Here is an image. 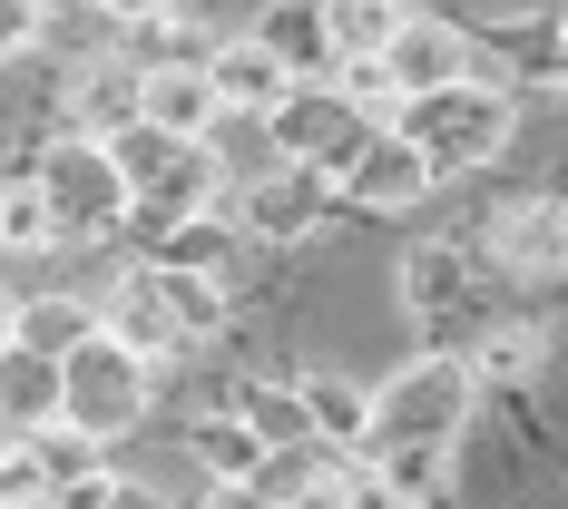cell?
<instances>
[{
	"label": "cell",
	"mask_w": 568,
	"mask_h": 509,
	"mask_svg": "<svg viewBox=\"0 0 568 509\" xmlns=\"http://www.w3.org/2000/svg\"><path fill=\"white\" fill-rule=\"evenodd\" d=\"M0 509H69L59 490H30V500H0Z\"/></svg>",
	"instance_id": "31"
},
{
	"label": "cell",
	"mask_w": 568,
	"mask_h": 509,
	"mask_svg": "<svg viewBox=\"0 0 568 509\" xmlns=\"http://www.w3.org/2000/svg\"><path fill=\"white\" fill-rule=\"evenodd\" d=\"M206 509H294V490H275V480L255 470V480H216V490H206Z\"/></svg>",
	"instance_id": "28"
},
{
	"label": "cell",
	"mask_w": 568,
	"mask_h": 509,
	"mask_svg": "<svg viewBox=\"0 0 568 509\" xmlns=\"http://www.w3.org/2000/svg\"><path fill=\"white\" fill-rule=\"evenodd\" d=\"M393 128L422 147V167L452 186V176L500 167V147L519 138V99L500 89V79H452V89H432V99H402Z\"/></svg>",
	"instance_id": "2"
},
{
	"label": "cell",
	"mask_w": 568,
	"mask_h": 509,
	"mask_svg": "<svg viewBox=\"0 0 568 509\" xmlns=\"http://www.w3.org/2000/svg\"><path fill=\"white\" fill-rule=\"evenodd\" d=\"M40 421H59V363L30 353V343H0V431L20 441Z\"/></svg>",
	"instance_id": "18"
},
{
	"label": "cell",
	"mask_w": 568,
	"mask_h": 509,
	"mask_svg": "<svg viewBox=\"0 0 568 509\" xmlns=\"http://www.w3.org/2000/svg\"><path fill=\"white\" fill-rule=\"evenodd\" d=\"M40 50V0H0V59Z\"/></svg>",
	"instance_id": "29"
},
{
	"label": "cell",
	"mask_w": 568,
	"mask_h": 509,
	"mask_svg": "<svg viewBox=\"0 0 568 509\" xmlns=\"http://www.w3.org/2000/svg\"><path fill=\"white\" fill-rule=\"evenodd\" d=\"M363 138H373V128L334 99V79H324V69H314V79H294L275 109H265V147H275V167H324V176H343V157H353Z\"/></svg>",
	"instance_id": "6"
},
{
	"label": "cell",
	"mask_w": 568,
	"mask_h": 509,
	"mask_svg": "<svg viewBox=\"0 0 568 509\" xmlns=\"http://www.w3.org/2000/svg\"><path fill=\"white\" fill-rule=\"evenodd\" d=\"M442 176L422 167V147L402 138V128H373L353 157H343V176H334V196H353V206H373V216H402V206H422Z\"/></svg>",
	"instance_id": "8"
},
{
	"label": "cell",
	"mask_w": 568,
	"mask_h": 509,
	"mask_svg": "<svg viewBox=\"0 0 568 509\" xmlns=\"http://www.w3.org/2000/svg\"><path fill=\"white\" fill-rule=\"evenodd\" d=\"M109 50H118L109 10H89V0H40V59H59L69 79H89V69H109Z\"/></svg>",
	"instance_id": "16"
},
{
	"label": "cell",
	"mask_w": 568,
	"mask_h": 509,
	"mask_svg": "<svg viewBox=\"0 0 568 509\" xmlns=\"http://www.w3.org/2000/svg\"><path fill=\"white\" fill-rule=\"evenodd\" d=\"M294 401H304V441H314V451H363V383H343V373H304Z\"/></svg>",
	"instance_id": "19"
},
{
	"label": "cell",
	"mask_w": 568,
	"mask_h": 509,
	"mask_svg": "<svg viewBox=\"0 0 568 509\" xmlns=\"http://www.w3.org/2000/svg\"><path fill=\"white\" fill-rule=\"evenodd\" d=\"M89 10H109L118 30H158V20H168L176 0H89Z\"/></svg>",
	"instance_id": "30"
},
{
	"label": "cell",
	"mask_w": 568,
	"mask_h": 509,
	"mask_svg": "<svg viewBox=\"0 0 568 509\" xmlns=\"http://www.w3.org/2000/svg\"><path fill=\"white\" fill-rule=\"evenodd\" d=\"M148 393H158V363H138V353L109 343V334H89L59 363V421H69L79 441H99V451L148 421Z\"/></svg>",
	"instance_id": "3"
},
{
	"label": "cell",
	"mask_w": 568,
	"mask_h": 509,
	"mask_svg": "<svg viewBox=\"0 0 568 509\" xmlns=\"http://www.w3.org/2000/svg\"><path fill=\"white\" fill-rule=\"evenodd\" d=\"M324 206H334V176L324 167H275V176H255V186L235 196V226L265 235V245H294V235L324 226Z\"/></svg>",
	"instance_id": "11"
},
{
	"label": "cell",
	"mask_w": 568,
	"mask_h": 509,
	"mask_svg": "<svg viewBox=\"0 0 568 509\" xmlns=\"http://www.w3.org/2000/svg\"><path fill=\"white\" fill-rule=\"evenodd\" d=\"M324 79H334V99L363 118V128H393V118H402L393 79H383V59H324Z\"/></svg>",
	"instance_id": "24"
},
{
	"label": "cell",
	"mask_w": 568,
	"mask_h": 509,
	"mask_svg": "<svg viewBox=\"0 0 568 509\" xmlns=\"http://www.w3.org/2000/svg\"><path fill=\"white\" fill-rule=\"evenodd\" d=\"M235 421L255 431V451H265V460L304 451V401H294V383H284V393H245V401H235Z\"/></svg>",
	"instance_id": "25"
},
{
	"label": "cell",
	"mask_w": 568,
	"mask_h": 509,
	"mask_svg": "<svg viewBox=\"0 0 568 509\" xmlns=\"http://www.w3.org/2000/svg\"><path fill=\"white\" fill-rule=\"evenodd\" d=\"M59 226H50V206H40V186L30 176H0V255H50Z\"/></svg>",
	"instance_id": "23"
},
{
	"label": "cell",
	"mask_w": 568,
	"mask_h": 509,
	"mask_svg": "<svg viewBox=\"0 0 568 509\" xmlns=\"http://www.w3.org/2000/svg\"><path fill=\"white\" fill-rule=\"evenodd\" d=\"M460 363H470V383H480V393H490V383H500V393H519V383L549 363V334H539L529 314H490L480 334L460 343Z\"/></svg>",
	"instance_id": "15"
},
{
	"label": "cell",
	"mask_w": 568,
	"mask_h": 509,
	"mask_svg": "<svg viewBox=\"0 0 568 509\" xmlns=\"http://www.w3.org/2000/svg\"><path fill=\"white\" fill-rule=\"evenodd\" d=\"M216 186H226V157H216V147H186L158 186H138L128 216H148L158 235H168V226H196V216H216Z\"/></svg>",
	"instance_id": "14"
},
{
	"label": "cell",
	"mask_w": 568,
	"mask_h": 509,
	"mask_svg": "<svg viewBox=\"0 0 568 509\" xmlns=\"http://www.w3.org/2000/svg\"><path fill=\"white\" fill-rule=\"evenodd\" d=\"M490 275H510V284L568 275V196H510L490 216Z\"/></svg>",
	"instance_id": "7"
},
{
	"label": "cell",
	"mask_w": 568,
	"mask_h": 509,
	"mask_svg": "<svg viewBox=\"0 0 568 509\" xmlns=\"http://www.w3.org/2000/svg\"><path fill=\"white\" fill-rule=\"evenodd\" d=\"M89 334H99V304H79V294H20V324H10V343H30V353L69 363Z\"/></svg>",
	"instance_id": "21"
},
{
	"label": "cell",
	"mask_w": 568,
	"mask_h": 509,
	"mask_svg": "<svg viewBox=\"0 0 568 509\" xmlns=\"http://www.w3.org/2000/svg\"><path fill=\"white\" fill-rule=\"evenodd\" d=\"M470 401H480L470 363H460L452 343H432V353H412L402 373L363 383V451H393V441H442V451H452L460 431H470Z\"/></svg>",
	"instance_id": "1"
},
{
	"label": "cell",
	"mask_w": 568,
	"mask_h": 509,
	"mask_svg": "<svg viewBox=\"0 0 568 509\" xmlns=\"http://www.w3.org/2000/svg\"><path fill=\"white\" fill-rule=\"evenodd\" d=\"M383 79H393V99H432V89H452V79H480V69H470V30L412 10L393 40H383Z\"/></svg>",
	"instance_id": "9"
},
{
	"label": "cell",
	"mask_w": 568,
	"mask_h": 509,
	"mask_svg": "<svg viewBox=\"0 0 568 509\" xmlns=\"http://www.w3.org/2000/svg\"><path fill=\"white\" fill-rule=\"evenodd\" d=\"M402 20H412V0H324L314 10V30H324V59H383Z\"/></svg>",
	"instance_id": "20"
},
{
	"label": "cell",
	"mask_w": 568,
	"mask_h": 509,
	"mask_svg": "<svg viewBox=\"0 0 568 509\" xmlns=\"http://www.w3.org/2000/svg\"><path fill=\"white\" fill-rule=\"evenodd\" d=\"M402 304H412L422 334H442L460 353V343L490 324V255H480L470 235H432V245H412V255H402Z\"/></svg>",
	"instance_id": "4"
},
{
	"label": "cell",
	"mask_w": 568,
	"mask_h": 509,
	"mask_svg": "<svg viewBox=\"0 0 568 509\" xmlns=\"http://www.w3.org/2000/svg\"><path fill=\"white\" fill-rule=\"evenodd\" d=\"M99 334L128 343L138 363H168V353H186V334H176L168 294H158V265H128V275L109 284V304H99Z\"/></svg>",
	"instance_id": "13"
},
{
	"label": "cell",
	"mask_w": 568,
	"mask_h": 509,
	"mask_svg": "<svg viewBox=\"0 0 568 509\" xmlns=\"http://www.w3.org/2000/svg\"><path fill=\"white\" fill-rule=\"evenodd\" d=\"M353 460L373 470V490L393 509H432L452 490V451H442V441H393V451H353Z\"/></svg>",
	"instance_id": "17"
},
{
	"label": "cell",
	"mask_w": 568,
	"mask_h": 509,
	"mask_svg": "<svg viewBox=\"0 0 568 509\" xmlns=\"http://www.w3.org/2000/svg\"><path fill=\"white\" fill-rule=\"evenodd\" d=\"M206 89H216L226 118H265L284 89H294V69H284V50L265 40V30H235V40L206 50Z\"/></svg>",
	"instance_id": "12"
},
{
	"label": "cell",
	"mask_w": 568,
	"mask_h": 509,
	"mask_svg": "<svg viewBox=\"0 0 568 509\" xmlns=\"http://www.w3.org/2000/svg\"><path fill=\"white\" fill-rule=\"evenodd\" d=\"M138 118L168 128V138H186V147H216L226 109H216V89H206V59H158V69H138Z\"/></svg>",
	"instance_id": "10"
},
{
	"label": "cell",
	"mask_w": 568,
	"mask_h": 509,
	"mask_svg": "<svg viewBox=\"0 0 568 509\" xmlns=\"http://www.w3.org/2000/svg\"><path fill=\"white\" fill-rule=\"evenodd\" d=\"M10 324H20V294H0V343H10Z\"/></svg>",
	"instance_id": "33"
},
{
	"label": "cell",
	"mask_w": 568,
	"mask_h": 509,
	"mask_svg": "<svg viewBox=\"0 0 568 509\" xmlns=\"http://www.w3.org/2000/svg\"><path fill=\"white\" fill-rule=\"evenodd\" d=\"M196 451H206V470H216V480H255V470H265V451H255V431H245L235 411H216V421H196Z\"/></svg>",
	"instance_id": "26"
},
{
	"label": "cell",
	"mask_w": 568,
	"mask_h": 509,
	"mask_svg": "<svg viewBox=\"0 0 568 509\" xmlns=\"http://www.w3.org/2000/svg\"><path fill=\"white\" fill-rule=\"evenodd\" d=\"M549 69H559V99H568V30H559V50H549Z\"/></svg>",
	"instance_id": "32"
},
{
	"label": "cell",
	"mask_w": 568,
	"mask_h": 509,
	"mask_svg": "<svg viewBox=\"0 0 568 509\" xmlns=\"http://www.w3.org/2000/svg\"><path fill=\"white\" fill-rule=\"evenodd\" d=\"M30 186H40V206H50L59 245L128 226V176H118L109 147H99V138H79V128H69V138H50V147L30 157Z\"/></svg>",
	"instance_id": "5"
},
{
	"label": "cell",
	"mask_w": 568,
	"mask_h": 509,
	"mask_svg": "<svg viewBox=\"0 0 568 509\" xmlns=\"http://www.w3.org/2000/svg\"><path fill=\"white\" fill-rule=\"evenodd\" d=\"M148 265H158V294H168V314H176V334H186V343H206L216 324H226V275L168 265V255H148Z\"/></svg>",
	"instance_id": "22"
},
{
	"label": "cell",
	"mask_w": 568,
	"mask_h": 509,
	"mask_svg": "<svg viewBox=\"0 0 568 509\" xmlns=\"http://www.w3.org/2000/svg\"><path fill=\"white\" fill-rule=\"evenodd\" d=\"M59 500H69V509H168V490H158V480H128V470L99 460V470H89V480H69Z\"/></svg>",
	"instance_id": "27"
}]
</instances>
